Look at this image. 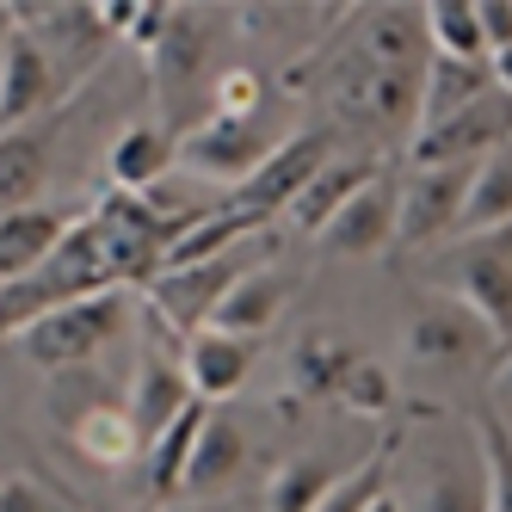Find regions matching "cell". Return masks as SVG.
Masks as SVG:
<instances>
[{
	"label": "cell",
	"mask_w": 512,
	"mask_h": 512,
	"mask_svg": "<svg viewBox=\"0 0 512 512\" xmlns=\"http://www.w3.org/2000/svg\"><path fill=\"white\" fill-rule=\"evenodd\" d=\"M247 469V432L229 408H216L198 432V451L186 463V482H179V500H216L235 488V475Z\"/></svg>",
	"instance_id": "cell-18"
},
{
	"label": "cell",
	"mask_w": 512,
	"mask_h": 512,
	"mask_svg": "<svg viewBox=\"0 0 512 512\" xmlns=\"http://www.w3.org/2000/svg\"><path fill=\"white\" fill-rule=\"evenodd\" d=\"M253 358H260V340H235V334H216V327H198V334L186 340V383L192 395L204 401H235L241 383L253 377Z\"/></svg>",
	"instance_id": "cell-17"
},
{
	"label": "cell",
	"mask_w": 512,
	"mask_h": 512,
	"mask_svg": "<svg viewBox=\"0 0 512 512\" xmlns=\"http://www.w3.org/2000/svg\"><path fill=\"white\" fill-rule=\"evenodd\" d=\"M68 223H75V216L56 210V204H31V210L0 216V290L19 284L25 272H38L50 253L62 247Z\"/></svg>",
	"instance_id": "cell-21"
},
{
	"label": "cell",
	"mask_w": 512,
	"mask_h": 512,
	"mask_svg": "<svg viewBox=\"0 0 512 512\" xmlns=\"http://www.w3.org/2000/svg\"><path fill=\"white\" fill-rule=\"evenodd\" d=\"M62 432H68V445H75L93 469H130V463H142V438H136L130 408H124L118 395L99 401V408H81Z\"/></svg>",
	"instance_id": "cell-22"
},
{
	"label": "cell",
	"mask_w": 512,
	"mask_h": 512,
	"mask_svg": "<svg viewBox=\"0 0 512 512\" xmlns=\"http://www.w3.org/2000/svg\"><path fill=\"white\" fill-rule=\"evenodd\" d=\"M395 186H401L395 247H426V253H438L445 241L463 235V210H469L475 167H408Z\"/></svg>",
	"instance_id": "cell-9"
},
{
	"label": "cell",
	"mask_w": 512,
	"mask_h": 512,
	"mask_svg": "<svg viewBox=\"0 0 512 512\" xmlns=\"http://www.w3.org/2000/svg\"><path fill=\"white\" fill-rule=\"evenodd\" d=\"M371 512H401V500H395V494H383V500H377Z\"/></svg>",
	"instance_id": "cell-36"
},
{
	"label": "cell",
	"mask_w": 512,
	"mask_h": 512,
	"mask_svg": "<svg viewBox=\"0 0 512 512\" xmlns=\"http://www.w3.org/2000/svg\"><path fill=\"white\" fill-rule=\"evenodd\" d=\"M334 408H346V414H358V420H383V414L395 408V377H389V364H377V358L358 352V364L346 371V383H340V395H334Z\"/></svg>",
	"instance_id": "cell-31"
},
{
	"label": "cell",
	"mask_w": 512,
	"mask_h": 512,
	"mask_svg": "<svg viewBox=\"0 0 512 512\" xmlns=\"http://www.w3.org/2000/svg\"><path fill=\"white\" fill-rule=\"evenodd\" d=\"M278 142L284 136H272L266 118H216V112H204L192 130H179V167L192 179H204V186L235 192L266 167V155Z\"/></svg>",
	"instance_id": "cell-8"
},
{
	"label": "cell",
	"mask_w": 512,
	"mask_h": 512,
	"mask_svg": "<svg viewBox=\"0 0 512 512\" xmlns=\"http://www.w3.org/2000/svg\"><path fill=\"white\" fill-rule=\"evenodd\" d=\"M136 371H130V389H124V408H130V426H136V438H142V451L155 445V438L179 420V408L186 401H198L192 395V383H186V340L173 346V327L161 321V315H149L142 309V321H136Z\"/></svg>",
	"instance_id": "cell-5"
},
{
	"label": "cell",
	"mask_w": 512,
	"mask_h": 512,
	"mask_svg": "<svg viewBox=\"0 0 512 512\" xmlns=\"http://www.w3.org/2000/svg\"><path fill=\"white\" fill-rule=\"evenodd\" d=\"M475 445H482V469H488V512H512V432L494 408L475 414Z\"/></svg>",
	"instance_id": "cell-30"
},
{
	"label": "cell",
	"mask_w": 512,
	"mask_h": 512,
	"mask_svg": "<svg viewBox=\"0 0 512 512\" xmlns=\"http://www.w3.org/2000/svg\"><path fill=\"white\" fill-rule=\"evenodd\" d=\"M210 112L216 118H260L266 112V75H260V68H247V62L223 68L216 87H210Z\"/></svg>",
	"instance_id": "cell-32"
},
{
	"label": "cell",
	"mask_w": 512,
	"mask_h": 512,
	"mask_svg": "<svg viewBox=\"0 0 512 512\" xmlns=\"http://www.w3.org/2000/svg\"><path fill=\"white\" fill-rule=\"evenodd\" d=\"M0 512H68V500L38 475H7L0 482Z\"/></svg>",
	"instance_id": "cell-33"
},
{
	"label": "cell",
	"mask_w": 512,
	"mask_h": 512,
	"mask_svg": "<svg viewBox=\"0 0 512 512\" xmlns=\"http://www.w3.org/2000/svg\"><path fill=\"white\" fill-rule=\"evenodd\" d=\"M377 173H383V161H377V155H334V161H327V167L309 179V186H303V198L290 204V229L321 235V229L334 223V216H340L364 186H371Z\"/></svg>",
	"instance_id": "cell-20"
},
{
	"label": "cell",
	"mask_w": 512,
	"mask_h": 512,
	"mask_svg": "<svg viewBox=\"0 0 512 512\" xmlns=\"http://www.w3.org/2000/svg\"><path fill=\"white\" fill-rule=\"evenodd\" d=\"M340 463L327 457H284L272 475H266V512H315L340 482Z\"/></svg>",
	"instance_id": "cell-27"
},
{
	"label": "cell",
	"mask_w": 512,
	"mask_h": 512,
	"mask_svg": "<svg viewBox=\"0 0 512 512\" xmlns=\"http://www.w3.org/2000/svg\"><path fill=\"white\" fill-rule=\"evenodd\" d=\"M216 31H223L216 7H167V31H161V44L149 50V68H155V87H161V99L173 105V112L192 93L210 99L216 75H223V68H210Z\"/></svg>",
	"instance_id": "cell-11"
},
{
	"label": "cell",
	"mask_w": 512,
	"mask_h": 512,
	"mask_svg": "<svg viewBox=\"0 0 512 512\" xmlns=\"http://www.w3.org/2000/svg\"><path fill=\"white\" fill-rule=\"evenodd\" d=\"M475 13H482V38H488V56L512 50V0H475Z\"/></svg>",
	"instance_id": "cell-34"
},
{
	"label": "cell",
	"mask_w": 512,
	"mask_h": 512,
	"mask_svg": "<svg viewBox=\"0 0 512 512\" xmlns=\"http://www.w3.org/2000/svg\"><path fill=\"white\" fill-rule=\"evenodd\" d=\"M506 432H512V420H506Z\"/></svg>",
	"instance_id": "cell-38"
},
{
	"label": "cell",
	"mask_w": 512,
	"mask_h": 512,
	"mask_svg": "<svg viewBox=\"0 0 512 512\" xmlns=\"http://www.w3.org/2000/svg\"><path fill=\"white\" fill-rule=\"evenodd\" d=\"M500 340L488 334V321L463 309L457 297H420L401 321V358L420 364V371H445V377H463V371H482V364H500Z\"/></svg>",
	"instance_id": "cell-4"
},
{
	"label": "cell",
	"mask_w": 512,
	"mask_h": 512,
	"mask_svg": "<svg viewBox=\"0 0 512 512\" xmlns=\"http://www.w3.org/2000/svg\"><path fill=\"white\" fill-rule=\"evenodd\" d=\"M87 87L62 105V112H50L44 124H25V130H0V216L13 210H31L44 204V186H50V167H56V136L68 124V112H81Z\"/></svg>",
	"instance_id": "cell-13"
},
{
	"label": "cell",
	"mask_w": 512,
	"mask_h": 512,
	"mask_svg": "<svg viewBox=\"0 0 512 512\" xmlns=\"http://www.w3.org/2000/svg\"><path fill=\"white\" fill-rule=\"evenodd\" d=\"M173 167H179V136L149 124V118H136L112 136V149H105V192L149 198Z\"/></svg>",
	"instance_id": "cell-16"
},
{
	"label": "cell",
	"mask_w": 512,
	"mask_h": 512,
	"mask_svg": "<svg viewBox=\"0 0 512 512\" xmlns=\"http://www.w3.org/2000/svg\"><path fill=\"white\" fill-rule=\"evenodd\" d=\"M136 321H142L136 290H99V297L62 303L44 321H31L13 346L38 364L44 377H75V371H93V364L112 352L118 340H130Z\"/></svg>",
	"instance_id": "cell-2"
},
{
	"label": "cell",
	"mask_w": 512,
	"mask_h": 512,
	"mask_svg": "<svg viewBox=\"0 0 512 512\" xmlns=\"http://www.w3.org/2000/svg\"><path fill=\"white\" fill-rule=\"evenodd\" d=\"M420 19H426V44H432V56L488 62V38H482V13H475V0H426Z\"/></svg>",
	"instance_id": "cell-28"
},
{
	"label": "cell",
	"mask_w": 512,
	"mask_h": 512,
	"mask_svg": "<svg viewBox=\"0 0 512 512\" xmlns=\"http://www.w3.org/2000/svg\"><path fill=\"white\" fill-rule=\"evenodd\" d=\"M512 142V93L494 87L488 99H475L469 112H457L451 124H432L408 142L414 167H482L494 149Z\"/></svg>",
	"instance_id": "cell-12"
},
{
	"label": "cell",
	"mask_w": 512,
	"mask_h": 512,
	"mask_svg": "<svg viewBox=\"0 0 512 512\" xmlns=\"http://www.w3.org/2000/svg\"><path fill=\"white\" fill-rule=\"evenodd\" d=\"M426 19L420 7H346L327 25L321 50L284 68L290 87H315L334 105V136H371L377 142H414L420 130V87H426Z\"/></svg>",
	"instance_id": "cell-1"
},
{
	"label": "cell",
	"mask_w": 512,
	"mask_h": 512,
	"mask_svg": "<svg viewBox=\"0 0 512 512\" xmlns=\"http://www.w3.org/2000/svg\"><path fill=\"white\" fill-rule=\"evenodd\" d=\"M290 395L297 401H334L346 371L358 364V346H346L340 334H327V327H309V334L290 346Z\"/></svg>",
	"instance_id": "cell-24"
},
{
	"label": "cell",
	"mask_w": 512,
	"mask_h": 512,
	"mask_svg": "<svg viewBox=\"0 0 512 512\" xmlns=\"http://www.w3.org/2000/svg\"><path fill=\"white\" fill-rule=\"evenodd\" d=\"M290 290H297V284H290L272 260L253 266V272L229 290V297H223V309L210 315V327H216V334H235V340H266L272 327H278V315L290 309Z\"/></svg>",
	"instance_id": "cell-19"
},
{
	"label": "cell",
	"mask_w": 512,
	"mask_h": 512,
	"mask_svg": "<svg viewBox=\"0 0 512 512\" xmlns=\"http://www.w3.org/2000/svg\"><path fill=\"white\" fill-rule=\"evenodd\" d=\"M210 408L204 401H186L179 420L155 438L149 451H142V482H149V500H179V482H186V463L198 451V432H204Z\"/></svg>",
	"instance_id": "cell-25"
},
{
	"label": "cell",
	"mask_w": 512,
	"mask_h": 512,
	"mask_svg": "<svg viewBox=\"0 0 512 512\" xmlns=\"http://www.w3.org/2000/svg\"><path fill=\"white\" fill-rule=\"evenodd\" d=\"M488 401H494V414L512 420V346L500 352V364L488 371Z\"/></svg>",
	"instance_id": "cell-35"
},
{
	"label": "cell",
	"mask_w": 512,
	"mask_h": 512,
	"mask_svg": "<svg viewBox=\"0 0 512 512\" xmlns=\"http://www.w3.org/2000/svg\"><path fill=\"white\" fill-rule=\"evenodd\" d=\"M426 278L438 297H457L463 309L488 321V334L500 346H512V229H475L445 241L432 253Z\"/></svg>",
	"instance_id": "cell-3"
},
{
	"label": "cell",
	"mask_w": 512,
	"mask_h": 512,
	"mask_svg": "<svg viewBox=\"0 0 512 512\" xmlns=\"http://www.w3.org/2000/svg\"><path fill=\"white\" fill-rule=\"evenodd\" d=\"M334 142H340L334 130H290L278 149L266 155V167L253 173L247 186H235L223 204L241 210V216H253L260 229L272 223V216H290V204L303 198V186H309L327 161H334Z\"/></svg>",
	"instance_id": "cell-10"
},
{
	"label": "cell",
	"mask_w": 512,
	"mask_h": 512,
	"mask_svg": "<svg viewBox=\"0 0 512 512\" xmlns=\"http://www.w3.org/2000/svg\"><path fill=\"white\" fill-rule=\"evenodd\" d=\"M260 247H272V241L260 235V241H247V247L223 253V260H204V266H167V272H161L149 290H142V309H149V315H161V321L173 327L179 340H192L198 327H210V315L223 309V297H229V290H235V284H241L253 266H260V260H253Z\"/></svg>",
	"instance_id": "cell-6"
},
{
	"label": "cell",
	"mask_w": 512,
	"mask_h": 512,
	"mask_svg": "<svg viewBox=\"0 0 512 512\" xmlns=\"http://www.w3.org/2000/svg\"><path fill=\"white\" fill-rule=\"evenodd\" d=\"M414 512H488V469H482V445H475V420L469 432H457L451 445L426 457Z\"/></svg>",
	"instance_id": "cell-15"
},
{
	"label": "cell",
	"mask_w": 512,
	"mask_h": 512,
	"mask_svg": "<svg viewBox=\"0 0 512 512\" xmlns=\"http://www.w3.org/2000/svg\"><path fill=\"white\" fill-rule=\"evenodd\" d=\"M475 229H512V142L494 149L482 167H475L469 186V210H463V235Z\"/></svg>",
	"instance_id": "cell-29"
},
{
	"label": "cell",
	"mask_w": 512,
	"mask_h": 512,
	"mask_svg": "<svg viewBox=\"0 0 512 512\" xmlns=\"http://www.w3.org/2000/svg\"><path fill=\"white\" fill-rule=\"evenodd\" d=\"M395 216H401V186L389 173H377L334 223L315 235V247L327 260H377V253L395 247Z\"/></svg>",
	"instance_id": "cell-14"
},
{
	"label": "cell",
	"mask_w": 512,
	"mask_h": 512,
	"mask_svg": "<svg viewBox=\"0 0 512 512\" xmlns=\"http://www.w3.org/2000/svg\"><path fill=\"white\" fill-rule=\"evenodd\" d=\"M401 445H408V432H395V426H389L377 445H371V451H364V457L340 475L334 494H327L315 512H371V506L389 494V475H395V451H401Z\"/></svg>",
	"instance_id": "cell-26"
},
{
	"label": "cell",
	"mask_w": 512,
	"mask_h": 512,
	"mask_svg": "<svg viewBox=\"0 0 512 512\" xmlns=\"http://www.w3.org/2000/svg\"><path fill=\"white\" fill-rule=\"evenodd\" d=\"M87 81H68L62 75V56L31 38V31H7L0 44V130H25V124H44L50 112H62Z\"/></svg>",
	"instance_id": "cell-7"
},
{
	"label": "cell",
	"mask_w": 512,
	"mask_h": 512,
	"mask_svg": "<svg viewBox=\"0 0 512 512\" xmlns=\"http://www.w3.org/2000/svg\"><path fill=\"white\" fill-rule=\"evenodd\" d=\"M7 31H13V19H7V7H0V44H7Z\"/></svg>",
	"instance_id": "cell-37"
},
{
	"label": "cell",
	"mask_w": 512,
	"mask_h": 512,
	"mask_svg": "<svg viewBox=\"0 0 512 512\" xmlns=\"http://www.w3.org/2000/svg\"><path fill=\"white\" fill-rule=\"evenodd\" d=\"M500 81L488 62H451V56H432L426 62V87H420V130L432 124H451L457 112H469L475 99H488ZM414 130V136H420Z\"/></svg>",
	"instance_id": "cell-23"
}]
</instances>
